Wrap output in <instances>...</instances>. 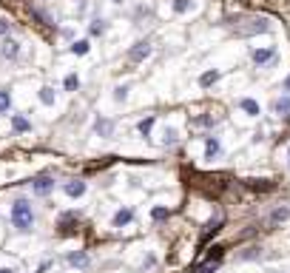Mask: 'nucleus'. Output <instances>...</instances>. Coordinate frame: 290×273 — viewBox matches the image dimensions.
<instances>
[{
	"label": "nucleus",
	"mask_w": 290,
	"mask_h": 273,
	"mask_svg": "<svg viewBox=\"0 0 290 273\" xmlns=\"http://www.w3.org/2000/svg\"><path fill=\"white\" fill-rule=\"evenodd\" d=\"M250 23V26H239V35H256V31H268L270 26H268V20H265V17H253V20H247Z\"/></svg>",
	"instance_id": "f03ea898"
},
{
	"label": "nucleus",
	"mask_w": 290,
	"mask_h": 273,
	"mask_svg": "<svg viewBox=\"0 0 290 273\" xmlns=\"http://www.w3.org/2000/svg\"><path fill=\"white\" fill-rule=\"evenodd\" d=\"M131 219H134V211H131V208L117 211V214H114V228H123V225L131 222Z\"/></svg>",
	"instance_id": "6e6552de"
},
{
	"label": "nucleus",
	"mask_w": 290,
	"mask_h": 273,
	"mask_svg": "<svg viewBox=\"0 0 290 273\" xmlns=\"http://www.w3.org/2000/svg\"><path fill=\"white\" fill-rule=\"evenodd\" d=\"M276 114L279 117H290V97H282V100H276Z\"/></svg>",
	"instance_id": "ddd939ff"
},
{
	"label": "nucleus",
	"mask_w": 290,
	"mask_h": 273,
	"mask_svg": "<svg viewBox=\"0 0 290 273\" xmlns=\"http://www.w3.org/2000/svg\"><path fill=\"white\" fill-rule=\"evenodd\" d=\"M68 265H74V267H86V265H88V253H83V251L68 253Z\"/></svg>",
	"instance_id": "9d476101"
},
{
	"label": "nucleus",
	"mask_w": 290,
	"mask_h": 273,
	"mask_svg": "<svg viewBox=\"0 0 290 273\" xmlns=\"http://www.w3.org/2000/svg\"><path fill=\"white\" fill-rule=\"evenodd\" d=\"M148 54H151V43H137V46H134V49L128 51V57L134 60V63H139V60H145V57H148Z\"/></svg>",
	"instance_id": "39448f33"
},
{
	"label": "nucleus",
	"mask_w": 290,
	"mask_h": 273,
	"mask_svg": "<svg viewBox=\"0 0 290 273\" xmlns=\"http://www.w3.org/2000/svg\"><path fill=\"white\" fill-rule=\"evenodd\" d=\"M0 273H15V270H12V267H0Z\"/></svg>",
	"instance_id": "c756f323"
},
{
	"label": "nucleus",
	"mask_w": 290,
	"mask_h": 273,
	"mask_svg": "<svg viewBox=\"0 0 290 273\" xmlns=\"http://www.w3.org/2000/svg\"><path fill=\"white\" fill-rule=\"evenodd\" d=\"M151 216L157 219V222H162V219H168V216H171V211H168V208H154Z\"/></svg>",
	"instance_id": "412c9836"
},
{
	"label": "nucleus",
	"mask_w": 290,
	"mask_h": 273,
	"mask_svg": "<svg viewBox=\"0 0 290 273\" xmlns=\"http://www.w3.org/2000/svg\"><path fill=\"white\" fill-rule=\"evenodd\" d=\"M239 106H242V111H247V114H250V117H259V103H256V100H250V97H245V100H242Z\"/></svg>",
	"instance_id": "f8f14e48"
},
{
	"label": "nucleus",
	"mask_w": 290,
	"mask_h": 273,
	"mask_svg": "<svg viewBox=\"0 0 290 273\" xmlns=\"http://www.w3.org/2000/svg\"><path fill=\"white\" fill-rule=\"evenodd\" d=\"M105 31V23L102 20H94V26H91V35H102Z\"/></svg>",
	"instance_id": "bb28decb"
},
{
	"label": "nucleus",
	"mask_w": 290,
	"mask_h": 273,
	"mask_svg": "<svg viewBox=\"0 0 290 273\" xmlns=\"http://www.w3.org/2000/svg\"><path fill=\"white\" fill-rule=\"evenodd\" d=\"M94 128H97V134H100V136H111V131H114V122L105 120V117H100V120L94 122Z\"/></svg>",
	"instance_id": "1a4fd4ad"
},
{
	"label": "nucleus",
	"mask_w": 290,
	"mask_h": 273,
	"mask_svg": "<svg viewBox=\"0 0 290 273\" xmlns=\"http://www.w3.org/2000/svg\"><path fill=\"white\" fill-rule=\"evenodd\" d=\"M9 108H12V94L0 91V114H3V111H9Z\"/></svg>",
	"instance_id": "6ab92c4d"
},
{
	"label": "nucleus",
	"mask_w": 290,
	"mask_h": 273,
	"mask_svg": "<svg viewBox=\"0 0 290 273\" xmlns=\"http://www.w3.org/2000/svg\"><path fill=\"white\" fill-rule=\"evenodd\" d=\"M12 128H15V131H29L31 125H29V120H26V117L15 114V117H12Z\"/></svg>",
	"instance_id": "4468645a"
},
{
	"label": "nucleus",
	"mask_w": 290,
	"mask_h": 273,
	"mask_svg": "<svg viewBox=\"0 0 290 273\" xmlns=\"http://www.w3.org/2000/svg\"><path fill=\"white\" fill-rule=\"evenodd\" d=\"M216 80H219V72H205L202 77H199V86H205V88H208V86H213Z\"/></svg>",
	"instance_id": "2eb2a0df"
},
{
	"label": "nucleus",
	"mask_w": 290,
	"mask_h": 273,
	"mask_svg": "<svg viewBox=\"0 0 290 273\" xmlns=\"http://www.w3.org/2000/svg\"><path fill=\"white\" fill-rule=\"evenodd\" d=\"M65 88H68V91H74V88L80 86V80H77V74H68V77H65V83H63Z\"/></svg>",
	"instance_id": "4be33fe9"
},
{
	"label": "nucleus",
	"mask_w": 290,
	"mask_h": 273,
	"mask_svg": "<svg viewBox=\"0 0 290 273\" xmlns=\"http://www.w3.org/2000/svg\"><path fill=\"white\" fill-rule=\"evenodd\" d=\"M273 54H276L273 49H253V63L256 65H265V63H270V60H273Z\"/></svg>",
	"instance_id": "0eeeda50"
},
{
	"label": "nucleus",
	"mask_w": 290,
	"mask_h": 273,
	"mask_svg": "<svg viewBox=\"0 0 290 273\" xmlns=\"http://www.w3.org/2000/svg\"><path fill=\"white\" fill-rule=\"evenodd\" d=\"M63 191L71 196V199H77V196L86 194V182H83V180H71V182H65V185H63Z\"/></svg>",
	"instance_id": "20e7f679"
},
{
	"label": "nucleus",
	"mask_w": 290,
	"mask_h": 273,
	"mask_svg": "<svg viewBox=\"0 0 290 273\" xmlns=\"http://www.w3.org/2000/svg\"><path fill=\"white\" fill-rule=\"evenodd\" d=\"M31 188H34V194L46 196V194H51V188H54V180H51L49 174H43V177H37V180L31 182Z\"/></svg>",
	"instance_id": "7ed1b4c3"
},
{
	"label": "nucleus",
	"mask_w": 290,
	"mask_h": 273,
	"mask_svg": "<svg viewBox=\"0 0 290 273\" xmlns=\"http://www.w3.org/2000/svg\"><path fill=\"white\" fill-rule=\"evenodd\" d=\"M40 103H43V106H54V91H51L49 86L40 88Z\"/></svg>",
	"instance_id": "dca6fc26"
},
{
	"label": "nucleus",
	"mask_w": 290,
	"mask_h": 273,
	"mask_svg": "<svg viewBox=\"0 0 290 273\" xmlns=\"http://www.w3.org/2000/svg\"><path fill=\"white\" fill-rule=\"evenodd\" d=\"M216 265H219V262H205V265L199 267V273H213V270H216Z\"/></svg>",
	"instance_id": "cd10ccee"
},
{
	"label": "nucleus",
	"mask_w": 290,
	"mask_h": 273,
	"mask_svg": "<svg viewBox=\"0 0 290 273\" xmlns=\"http://www.w3.org/2000/svg\"><path fill=\"white\" fill-rule=\"evenodd\" d=\"M219 228H222V216H216V219H213V222L208 225V230H205V233H202V239H208L210 233H216Z\"/></svg>",
	"instance_id": "aec40b11"
},
{
	"label": "nucleus",
	"mask_w": 290,
	"mask_h": 273,
	"mask_svg": "<svg viewBox=\"0 0 290 273\" xmlns=\"http://www.w3.org/2000/svg\"><path fill=\"white\" fill-rule=\"evenodd\" d=\"M284 91H290V77H287V80H284Z\"/></svg>",
	"instance_id": "7c9ffc66"
},
{
	"label": "nucleus",
	"mask_w": 290,
	"mask_h": 273,
	"mask_svg": "<svg viewBox=\"0 0 290 273\" xmlns=\"http://www.w3.org/2000/svg\"><path fill=\"white\" fill-rule=\"evenodd\" d=\"M284 219H290V208H276L270 214V222H284Z\"/></svg>",
	"instance_id": "f3484780"
},
{
	"label": "nucleus",
	"mask_w": 290,
	"mask_h": 273,
	"mask_svg": "<svg viewBox=\"0 0 290 273\" xmlns=\"http://www.w3.org/2000/svg\"><path fill=\"white\" fill-rule=\"evenodd\" d=\"M125 97H128V88H125V86H117V88H114V100L123 103Z\"/></svg>",
	"instance_id": "b1692460"
},
{
	"label": "nucleus",
	"mask_w": 290,
	"mask_h": 273,
	"mask_svg": "<svg viewBox=\"0 0 290 273\" xmlns=\"http://www.w3.org/2000/svg\"><path fill=\"white\" fill-rule=\"evenodd\" d=\"M71 51H74V54H86V51H88V40H77V43L71 46Z\"/></svg>",
	"instance_id": "5701e85b"
},
{
	"label": "nucleus",
	"mask_w": 290,
	"mask_h": 273,
	"mask_svg": "<svg viewBox=\"0 0 290 273\" xmlns=\"http://www.w3.org/2000/svg\"><path fill=\"white\" fill-rule=\"evenodd\" d=\"M174 9L179 12V15H182V12H188V9H191V0H174Z\"/></svg>",
	"instance_id": "a878e982"
},
{
	"label": "nucleus",
	"mask_w": 290,
	"mask_h": 273,
	"mask_svg": "<svg viewBox=\"0 0 290 273\" xmlns=\"http://www.w3.org/2000/svg\"><path fill=\"white\" fill-rule=\"evenodd\" d=\"M216 154H219V140L216 136H208V143H205V157L213 159Z\"/></svg>",
	"instance_id": "9b49d317"
},
{
	"label": "nucleus",
	"mask_w": 290,
	"mask_h": 273,
	"mask_svg": "<svg viewBox=\"0 0 290 273\" xmlns=\"http://www.w3.org/2000/svg\"><path fill=\"white\" fill-rule=\"evenodd\" d=\"M137 128H139V134H142V136H148V134H151V128H154V117H145Z\"/></svg>",
	"instance_id": "a211bd4d"
},
{
	"label": "nucleus",
	"mask_w": 290,
	"mask_h": 273,
	"mask_svg": "<svg viewBox=\"0 0 290 273\" xmlns=\"http://www.w3.org/2000/svg\"><path fill=\"white\" fill-rule=\"evenodd\" d=\"M6 31H9V23H6V20H0V35H6Z\"/></svg>",
	"instance_id": "c85d7f7f"
},
{
	"label": "nucleus",
	"mask_w": 290,
	"mask_h": 273,
	"mask_svg": "<svg viewBox=\"0 0 290 273\" xmlns=\"http://www.w3.org/2000/svg\"><path fill=\"white\" fill-rule=\"evenodd\" d=\"M0 54H3L6 60H15L17 54H20V43H17V40H6L3 49H0Z\"/></svg>",
	"instance_id": "423d86ee"
},
{
	"label": "nucleus",
	"mask_w": 290,
	"mask_h": 273,
	"mask_svg": "<svg viewBox=\"0 0 290 273\" xmlns=\"http://www.w3.org/2000/svg\"><path fill=\"white\" fill-rule=\"evenodd\" d=\"M162 145H176V131H174V128L165 131V140H162Z\"/></svg>",
	"instance_id": "393cba45"
},
{
	"label": "nucleus",
	"mask_w": 290,
	"mask_h": 273,
	"mask_svg": "<svg viewBox=\"0 0 290 273\" xmlns=\"http://www.w3.org/2000/svg\"><path fill=\"white\" fill-rule=\"evenodd\" d=\"M12 225H15L17 230H23V233H29V230L34 228V211H31L29 199H17L15 205H12Z\"/></svg>",
	"instance_id": "f257e3e1"
}]
</instances>
